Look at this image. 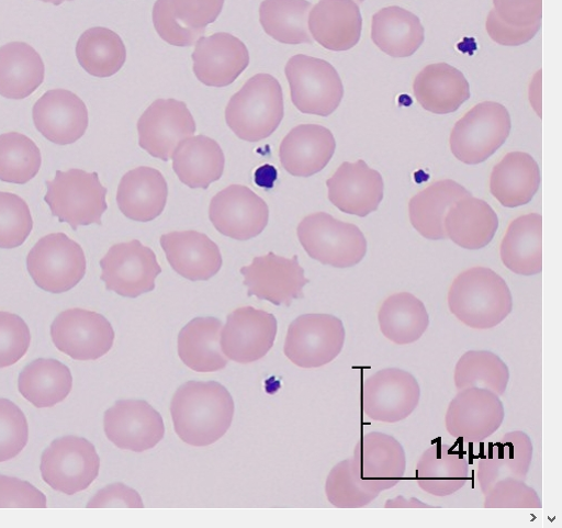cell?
Instances as JSON below:
<instances>
[{"mask_svg": "<svg viewBox=\"0 0 562 528\" xmlns=\"http://www.w3.org/2000/svg\"><path fill=\"white\" fill-rule=\"evenodd\" d=\"M345 340L341 319L330 314H305L290 325L284 353L300 368L316 369L334 361Z\"/></svg>", "mask_w": 562, "mask_h": 528, "instance_id": "cell-10", "label": "cell"}, {"mask_svg": "<svg viewBox=\"0 0 562 528\" xmlns=\"http://www.w3.org/2000/svg\"><path fill=\"white\" fill-rule=\"evenodd\" d=\"M27 269L35 283L46 292L71 291L87 273L82 247L64 233L42 238L27 257Z\"/></svg>", "mask_w": 562, "mask_h": 528, "instance_id": "cell-8", "label": "cell"}, {"mask_svg": "<svg viewBox=\"0 0 562 528\" xmlns=\"http://www.w3.org/2000/svg\"><path fill=\"white\" fill-rule=\"evenodd\" d=\"M160 241L172 269L190 281H207L222 269L218 246L202 233L175 232L164 235Z\"/></svg>", "mask_w": 562, "mask_h": 528, "instance_id": "cell-26", "label": "cell"}, {"mask_svg": "<svg viewBox=\"0 0 562 528\" xmlns=\"http://www.w3.org/2000/svg\"><path fill=\"white\" fill-rule=\"evenodd\" d=\"M504 418V404L498 395L486 389L469 387L451 400L445 424L453 438L481 442L498 430Z\"/></svg>", "mask_w": 562, "mask_h": 528, "instance_id": "cell-14", "label": "cell"}, {"mask_svg": "<svg viewBox=\"0 0 562 528\" xmlns=\"http://www.w3.org/2000/svg\"><path fill=\"white\" fill-rule=\"evenodd\" d=\"M234 414L232 394L216 381H189L177 390L171 403L178 436L194 447L211 446L224 437Z\"/></svg>", "mask_w": 562, "mask_h": 528, "instance_id": "cell-1", "label": "cell"}, {"mask_svg": "<svg viewBox=\"0 0 562 528\" xmlns=\"http://www.w3.org/2000/svg\"><path fill=\"white\" fill-rule=\"evenodd\" d=\"M371 38L374 45L392 58L412 57L425 41V31L413 13L391 7L372 19Z\"/></svg>", "mask_w": 562, "mask_h": 528, "instance_id": "cell-38", "label": "cell"}, {"mask_svg": "<svg viewBox=\"0 0 562 528\" xmlns=\"http://www.w3.org/2000/svg\"><path fill=\"white\" fill-rule=\"evenodd\" d=\"M224 3L225 0H171L179 23L194 31L205 30L215 23Z\"/></svg>", "mask_w": 562, "mask_h": 528, "instance_id": "cell-52", "label": "cell"}, {"mask_svg": "<svg viewBox=\"0 0 562 528\" xmlns=\"http://www.w3.org/2000/svg\"><path fill=\"white\" fill-rule=\"evenodd\" d=\"M494 11L502 22L513 27L541 23L542 0H493Z\"/></svg>", "mask_w": 562, "mask_h": 528, "instance_id": "cell-53", "label": "cell"}, {"mask_svg": "<svg viewBox=\"0 0 562 528\" xmlns=\"http://www.w3.org/2000/svg\"><path fill=\"white\" fill-rule=\"evenodd\" d=\"M168 195V183L162 173L154 168L139 167L122 179L117 204L130 220L148 223L164 213Z\"/></svg>", "mask_w": 562, "mask_h": 528, "instance_id": "cell-27", "label": "cell"}, {"mask_svg": "<svg viewBox=\"0 0 562 528\" xmlns=\"http://www.w3.org/2000/svg\"><path fill=\"white\" fill-rule=\"evenodd\" d=\"M77 57L89 75L105 79L122 70L127 59V50L123 40L116 33L95 27L80 37Z\"/></svg>", "mask_w": 562, "mask_h": 528, "instance_id": "cell-42", "label": "cell"}, {"mask_svg": "<svg viewBox=\"0 0 562 528\" xmlns=\"http://www.w3.org/2000/svg\"><path fill=\"white\" fill-rule=\"evenodd\" d=\"M268 204L249 188L235 184L212 200L210 220L224 236L239 241L258 237L269 223Z\"/></svg>", "mask_w": 562, "mask_h": 528, "instance_id": "cell-19", "label": "cell"}, {"mask_svg": "<svg viewBox=\"0 0 562 528\" xmlns=\"http://www.w3.org/2000/svg\"><path fill=\"white\" fill-rule=\"evenodd\" d=\"M540 170L525 153L507 154L492 170L490 192L506 209L527 205L540 186Z\"/></svg>", "mask_w": 562, "mask_h": 528, "instance_id": "cell-31", "label": "cell"}, {"mask_svg": "<svg viewBox=\"0 0 562 528\" xmlns=\"http://www.w3.org/2000/svg\"><path fill=\"white\" fill-rule=\"evenodd\" d=\"M74 387L71 370L56 359H37L21 373L22 395L38 408L54 407L64 402Z\"/></svg>", "mask_w": 562, "mask_h": 528, "instance_id": "cell-40", "label": "cell"}, {"mask_svg": "<svg viewBox=\"0 0 562 528\" xmlns=\"http://www.w3.org/2000/svg\"><path fill=\"white\" fill-rule=\"evenodd\" d=\"M468 458L449 445L435 442L419 458L416 465L418 486L426 493L443 497L457 493L468 482Z\"/></svg>", "mask_w": 562, "mask_h": 528, "instance_id": "cell-30", "label": "cell"}, {"mask_svg": "<svg viewBox=\"0 0 562 528\" xmlns=\"http://www.w3.org/2000/svg\"><path fill=\"white\" fill-rule=\"evenodd\" d=\"M308 30L323 48L336 53L348 52L361 38L360 9L353 0H321L311 10Z\"/></svg>", "mask_w": 562, "mask_h": 528, "instance_id": "cell-24", "label": "cell"}, {"mask_svg": "<svg viewBox=\"0 0 562 528\" xmlns=\"http://www.w3.org/2000/svg\"><path fill=\"white\" fill-rule=\"evenodd\" d=\"M363 2H364V0H357L358 4H362Z\"/></svg>", "mask_w": 562, "mask_h": 528, "instance_id": "cell-58", "label": "cell"}, {"mask_svg": "<svg viewBox=\"0 0 562 528\" xmlns=\"http://www.w3.org/2000/svg\"><path fill=\"white\" fill-rule=\"evenodd\" d=\"M443 226L447 238L467 250H480L494 238L498 218L484 201L472 196L456 202L448 211Z\"/></svg>", "mask_w": 562, "mask_h": 528, "instance_id": "cell-32", "label": "cell"}, {"mask_svg": "<svg viewBox=\"0 0 562 528\" xmlns=\"http://www.w3.org/2000/svg\"><path fill=\"white\" fill-rule=\"evenodd\" d=\"M30 425L14 402L0 397V462L16 458L27 446Z\"/></svg>", "mask_w": 562, "mask_h": 528, "instance_id": "cell-47", "label": "cell"}, {"mask_svg": "<svg viewBox=\"0 0 562 528\" xmlns=\"http://www.w3.org/2000/svg\"><path fill=\"white\" fill-rule=\"evenodd\" d=\"M225 116L239 139L259 143L269 138L284 117L281 85L272 76H255L231 99Z\"/></svg>", "mask_w": 562, "mask_h": 528, "instance_id": "cell-3", "label": "cell"}, {"mask_svg": "<svg viewBox=\"0 0 562 528\" xmlns=\"http://www.w3.org/2000/svg\"><path fill=\"white\" fill-rule=\"evenodd\" d=\"M542 217L527 214L514 220L501 243V259L512 272L531 277L542 270Z\"/></svg>", "mask_w": 562, "mask_h": 528, "instance_id": "cell-34", "label": "cell"}, {"mask_svg": "<svg viewBox=\"0 0 562 528\" xmlns=\"http://www.w3.org/2000/svg\"><path fill=\"white\" fill-rule=\"evenodd\" d=\"M510 128V116L503 105L480 103L456 123L450 135L451 153L464 165L483 164L505 144Z\"/></svg>", "mask_w": 562, "mask_h": 528, "instance_id": "cell-6", "label": "cell"}, {"mask_svg": "<svg viewBox=\"0 0 562 528\" xmlns=\"http://www.w3.org/2000/svg\"><path fill=\"white\" fill-rule=\"evenodd\" d=\"M47 496L31 482L0 474V508H46Z\"/></svg>", "mask_w": 562, "mask_h": 528, "instance_id": "cell-51", "label": "cell"}, {"mask_svg": "<svg viewBox=\"0 0 562 528\" xmlns=\"http://www.w3.org/2000/svg\"><path fill=\"white\" fill-rule=\"evenodd\" d=\"M333 133L321 125H300L283 139L279 156L293 177L310 178L323 171L335 155Z\"/></svg>", "mask_w": 562, "mask_h": 528, "instance_id": "cell-25", "label": "cell"}, {"mask_svg": "<svg viewBox=\"0 0 562 528\" xmlns=\"http://www.w3.org/2000/svg\"><path fill=\"white\" fill-rule=\"evenodd\" d=\"M195 46L194 74L200 82L211 88L229 87L250 64L248 48L231 34L202 37Z\"/></svg>", "mask_w": 562, "mask_h": 528, "instance_id": "cell-22", "label": "cell"}, {"mask_svg": "<svg viewBox=\"0 0 562 528\" xmlns=\"http://www.w3.org/2000/svg\"><path fill=\"white\" fill-rule=\"evenodd\" d=\"M41 2L50 3V4H54L56 7H60L65 2H74V0H41Z\"/></svg>", "mask_w": 562, "mask_h": 528, "instance_id": "cell-57", "label": "cell"}, {"mask_svg": "<svg viewBox=\"0 0 562 528\" xmlns=\"http://www.w3.org/2000/svg\"><path fill=\"white\" fill-rule=\"evenodd\" d=\"M532 451L530 437L521 430L509 431L492 443L477 464L481 492L485 494L492 485L505 478L526 481Z\"/></svg>", "mask_w": 562, "mask_h": 528, "instance_id": "cell-28", "label": "cell"}, {"mask_svg": "<svg viewBox=\"0 0 562 528\" xmlns=\"http://www.w3.org/2000/svg\"><path fill=\"white\" fill-rule=\"evenodd\" d=\"M312 4L307 0H263L260 23L274 41L285 45L312 44L308 14Z\"/></svg>", "mask_w": 562, "mask_h": 528, "instance_id": "cell-41", "label": "cell"}, {"mask_svg": "<svg viewBox=\"0 0 562 528\" xmlns=\"http://www.w3.org/2000/svg\"><path fill=\"white\" fill-rule=\"evenodd\" d=\"M47 188L45 201L60 222L68 223L75 231L102 224L108 211V190L98 173L79 169L58 171L55 180L47 182Z\"/></svg>", "mask_w": 562, "mask_h": 528, "instance_id": "cell-5", "label": "cell"}, {"mask_svg": "<svg viewBox=\"0 0 562 528\" xmlns=\"http://www.w3.org/2000/svg\"><path fill=\"white\" fill-rule=\"evenodd\" d=\"M385 508H431L432 505H429L417 497H404L403 495H398L394 498L387 499L384 504Z\"/></svg>", "mask_w": 562, "mask_h": 528, "instance_id": "cell-56", "label": "cell"}, {"mask_svg": "<svg viewBox=\"0 0 562 528\" xmlns=\"http://www.w3.org/2000/svg\"><path fill=\"white\" fill-rule=\"evenodd\" d=\"M173 170L183 184L207 190L225 170V155L214 139L206 136L183 141L173 154Z\"/></svg>", "mask_w": 562, "mask_h": 528, "instance_id": "cell-35", "label": "cell"}, {"mask_svg": "<svg viewBox=\"0 0 562 528\" xmlns=\"http://www.w3.org/2000/svg\"><path fill=\"white\" fill-rule=\"evenodd\" d=\"M541 23L528 27H513L499 20L495 11H491L485 29L490 38L497 45L518 47L529 43L539 32Z\"/></svg>", "mask_w": 562, "mask_h": 528, "instance_id": "cell-54", "label": "cell"}, {"mask_svg": "<svg viewBox=\"0 0 562 528\" xmlns=\"http://www.w3.org/2000/svg\"><path fill=\"white\" fill-rule=\"evenodd\" d=\"M223 323L215 317H198L191 321L179 335V356L190 369L216 372L225 369L228 359L222 347Z\"/></svg>", "mask_w": 562, "mask_h": 528, "instance_id": "cell-37", "label": "cell"}, {"mask_svg": "<svg viewBox=\"0 0 562 528\" xmlns=\"http://www.w3.org/2000/svg\"><path fill=\"white\" fill-rule=\"evenodd\" d=\"M278 334L273 314L252 306L239 307L227 316L221 347L231 360L247 364L268 355Z\"/></svg>", "mask_w": 562, "mask_h": 528, "instance_id": "cell-20", "label": "cell"}, {"mask_svg": "<svg viewBox=\"0 0 562 528\" xmlns=\"http://www.w3.org/2000/svg\"><path fill=\"white\" fill-rule=\"evenodd\" d=\"M101 458L95 446L86 438H58L44 451L43 479L54 490L75 495L87 490L99 476Z\"/></svg>", "mask_w": 562, "mask_h": 528, "instance_id": "cell-9", "label": "cell"}, {"mask_svg": "<svg viewBox=\"0 0 562 528\" xmlns=\"http://www.w3.org/2000/svg\"><path fill=\"white\" fill-rule=\"evenodd\" d=\"M485 508H541L537 491L522 480L505 478L497 481L484 494Z\"/></svg>", "mask_w": 562, "mask_h": 528, "instance_id": "cell-49", "label": "cell"}, {"mask_svg": "<svg viewBox=\"0 0 562 528\" xmlns=\"http://www.w3.org/2000/svg\"><path fill=\"white\" fill-rule=\"evenodd\" d=\"M104 429L120 449L144 452L155 448L165 437L161 414L144 400H122L106 411Z\"/></svg>", "mask_w": 562, "mask_h": 528, "instance_id": "cell-18", "label": "cell"}, {"mask_svg": "<svg viewBox=\"0 0 562 528\" xmlns=\"http://www.w3.org/2000/svg\"><path fill=\"white\" fill-rule=\"evenodd\" d=\"M510 373L507 364L488 350L464 352L454 367L457 390L481 387L502 396L508 385Z\"/></svg>", "mask_w": 562, "mask_h": 528, "instance_id": "cell-43", "label": "cell"}, {"mask_svg": "<svg viewBox=\"0 0 562 528\" xmlns=\"http://www.w3.org/2000/svg\"><path fill=\"white\" fill-rule=\"evenodd\" d=\"M325 492L330 504L338 508H362L380 495L357 478L351 458L340 461L330 470Z\"/></svg>", "mask_w": 562, "mask_h": 528, "instance_id": "cell-45", "label": "cell"}, {"mask_svg": "<svg viewBox=\"0 0 562 528\" xmlns=\"http://www.w3.org/2000/svg\"><path fill=\"white\" fill-rule=\"evenodd\" d=\"M195 132L196 124L187 104L177 100L156 101L138 122L140 147L166 162Z\"/></svg>", "mask_w": 562, "mask_h": 528, "instance_id": "cell-17", "label": "cell"}, {"mask_svg": "<svg viewBox=\"0 0 562 528\" xmlns=\"http://www.w3.org/2000/svg\"><path fill=\"white\" fill-rule=\"evenodd\" d=\"M328 199L340 212L367 217L383 200L382 176L363 160L342 164L327 181Z\"/></svg>", "mask_w": 562, "mask_h": 528, "instance_id": "cell-21", "label": "cell"}, {"mask_svg": "<svg viewBox=\"0 0 562 528\" xmlns=\"http://www.w3.org/2000/svg\"><path fill=\"white\" fill-rule=\"evenodd\" d=\"M34 123L46 139L69 146L80 141L89 128L86 103L67 90L47 92L34 106Z\"/></svg>", "mask_w": 562, "mask_h": 528, "instance_id": "cell-23", "label": "cell"}, {"mask_svg": "<svg viewBox=\"0 0 562 528\" xmlns=\"http://www.w3.org/2000/svg\"><path fill=\"white\" fill-rule=\"evenodd\" d=\"M101 268L106 289L130 299L153 292L162 273L156 254L139 240L114 245Z\"/></svg>", "mask_w": 562, "mask_h": 528, "instance_id": "cell-12", "label": "cell"}, {"mask_svg": "<svg viewBox=\"0 0 562 528\" xmlns=\"http://www.w3.org/2000/svg\"><path fill=\"white\" fill-rule=\"evenodd\" d=\"M297 237L312 259L337 269L359 265L368 250L367 239L356 225L324 212L305 217L297 227Z\"/></svg>", "mask_w": 562, "mask_h": 528, "instance_id": "cell-4", "label": "cell"}, {"mask_svg": "<svg viewBox=\"0 0 562 528\" xmlns=\"http://www.w3.org/2000/svg\"><path fill=\"white\" fill-rule=\"evenodd\" d=\"M249 296L268 301L274 305L290 306L294 300L303 299V289L310 283L299 257L291 259L269 252L257 257L240 270Z\"/></svg>", "mask_w": 562, "mask_h": 528, "instance_id": "cell-16", "label": "cell"}, {"mask_svg": "<svg viewBox=\"0 0 562 528\" xmlns=\"http://www.w3.org/2000/svg\"><path fill=\"white\" fill-rule=\"evenodd\" d=\"M42 153L25 135L10 133L0 136V181L26 184L41 171Z\"/></svg>", "mask_w": 562, "mask_h": 528, "instance_id": "cell-44", "label": "cell"}, {"mask_svg": "<svg viewBox=\"0 0 562 528\" xmlns=\"http://www.w3.org/2000/svg\"><path fill=\"white\" fill-rule=\"evenodd\" d=\"M55 346L78 361H94L114 346L115 332L106 317L97 312L71 308L57 316L52 325Z\"/></svg>", "mask_w": 562, "mask_h": 528, "instance_id": "cell-13", "label": "cell"}, {"mask_svg": "<svg viewBox=\"0 0 562 528\" xmlns=\"http://www.w3.org/2000/svg\"><path fill=\"white\" fill-rule=\"evenodd\" d=\"M418 104L436 115L457 112L470 99V87L464 76L447 64L427 66L413 85Z\"/></svg>", "mask_w": 562, "mask_h": 528, "instance_id": "cell-29", "label": "cell"}, {"mask_svg": "<svg viewBox=\"0 0 562 528\" xmlns=\"http://www.w3.org/2000/svg\"><path fill=\"white\" fill-rule=\"evenodd\" d=\"M89 508H110V507H144L140 494L123 484L115 483L108 485L99 491L88 503Z\"/></svg>", "mask_w": 562, "mask_h": 528, "instance_id": "cell-55", "label": "cell"}, {"mask_svg": "<svg viewBox=\"0 0 562 528\" xmlns=\"http://www.w3.org/2000/svg\"><path fill=\"white\" fill-rule=\"evenodd\" d=\"M45 64L41 55L25 43H11L0 48V96L25 100L44 83Z\"/></svg>", "mask_w": 562, "mask_h": 528, "instance_id": "cell-33", "label": "cell"}, {"mask_svg": "<svg viewBox=\"0 0 562 528\" xmlns=\"http://www.w3.org/2000/svg\"><path fill=\"white\" fill-rule=\"evenodd\" d=\"M34 228L27 203L19 195L0 192V248L23 246Z\"/></svg>", "mask_w": 562, "mask_h": 528, "instance_id": "cell-46", "label": "cell"}, {"mask_svg": "<svg viewBox=\"0 0 562 528\" xmlns=\"http://www.w3.org/2000/svg\"><path fill=\"white\" fill-rule=\"evenodd\" d=\"M31 344L32 334L26 322L16 314L0 312V369L23 359Z\"/></svg>", "mask_w": 562, "mask_h": 528, "instance_id": "cell-48", "label": "cell"}, {"mask_svg": "<svg viewBox=\"0 0 562 528\" xmlns=\"http://www.w3.org/2000/svg\"><path fill=\"white\" fill-rule=\"evenodd\" d=\"M420 395L419 383L411 372L386 368L366 380L361 396L362 408L375 422L395 424L413 414Z\"/></svg>", "mask_w": 562, "mask_h": 528, "instance_id": "cell-11", "label": "cell"}, {"mask_svg": "<svg viewBox=\"0 0 562 528\" xmlns=\"http://www.w3.org/2000/svg\"><path fill=\"white\" fill-rule=\"evenodd\" d=\"M154 24L159 36L175 47H192L203 37L205 30L194 31L179 23L171 0H157Z\"/></svg>", "mask_w": 562, "mask_h": 528, "instance_id": "cell-50", "label": "cell"}, {"mask_svg": "<svg viewBox=\"0 0 562 528\" xmlns=\"http://www.w3.org/2000/svg\"><path fill=\"white\" fill-rule=\"evenodd\" d=\"M285 75L294 106L303 114L328 117L344 99V85L327 61L299 55L292 57Z\"/></svg>", "mask_w": 562, "mask_h": 528, "instance_id": "cell-7", "label": "cell"}, {"mask_svg": "<svg viewBox=\"0 0 562 528\" xmlns=\"http://www.w3.org/2000/svg\"><path fill=\"white\" fill-rule=\"evenodd\" d=\"M448 307L467 327L485 330L506 319L513 310V297L501 276L488 268L475 267L453 280Z\"/></svg>", "mask_w": 562, "mask_h": 528, "instance_id": "cell-2", "label": "cell"}, {"mask_svg": "<svg viewBox=\"0 0 562 528\" xmlns=\"http://www.w3.org/2000/svg\"><path fill=\"white\" fill-rule=\"evenodd\" d=\"M469 196L471 193L452 180L435 182L409 201L411 224L426 239L443 240L447 238L443 220L448 211Z\"/></svg>", "mask_w": 562, "mask_h": 528, "instance_id": "cell-36", "label": "cell"}, {"mask_svg": "<svg viewBox=\"0 0 562 528\" xmlns=\"http://www.w3.org/2000/svg\"><path fill=\"white\" fill-rule=\"evenodd\" d=\"M352 468L357 478L369 490L381 494L396 486L406 472V453L393 436L371 431L356 445Z\"/></svg>", "mask_w": 562, "mask_h": 528, "instance_id": "cell-15", "label": "cell"}, {"mask_svg": "<svg viewBox=\"0 0 562 528\" xmlns=\"http://www.w3.org/2000/svg\"><path fill=\"white\" fill-rule=\"evenodd\" d=\"M378 321L383 336L397 346L419 340L429 326L424 303L408 292L390 295L382 303Z\"/></svg>", "mask_w": 562, "mask_h": 528, "instance_id": "cell-39", "label": "cell"}]
</instances>
